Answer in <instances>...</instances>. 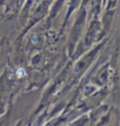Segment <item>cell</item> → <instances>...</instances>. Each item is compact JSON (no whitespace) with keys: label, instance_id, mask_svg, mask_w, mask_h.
I'll return each instance as SVG.
<instances>
[{"label":"cell","instance_id":"1","mask_svg":"<svg viewBox=\"0 0 120 126\" xmlns=\"http://www.w3.org/2000/svg\"><path fill=\"white\" fill-rule=\"evenodd\" d=\"M17 74H18V75L20 76V77H22L23 75H25V71H23V70H19V71H17Z\"/></svg>","mask_w":120,"mask_h":126}]
</instances>
